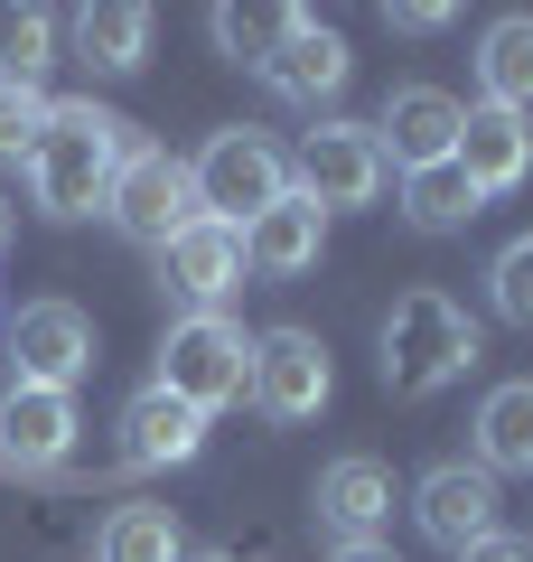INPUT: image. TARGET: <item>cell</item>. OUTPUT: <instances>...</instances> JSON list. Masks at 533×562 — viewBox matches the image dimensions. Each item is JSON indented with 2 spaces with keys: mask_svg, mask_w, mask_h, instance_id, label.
<instances>
[{
  "mask_svg": "<svg viewBox=\"0 0 533 562\" xmlns=\"http://www.w3.org/2000/svg\"><path fill=\"white\" fill-rule=\"evenodd\" d=\"M402 216H412L421 235H458V225L477 216V188L458 179L450 160H440V169H402Z\"/></svg>",
  "mask_w": 533,
  "mask_h": 562,
  "instance_id": "obj_22",
  "label": "cell"
},
{
  "mask_svg": "<svg viewBox=\"0 0 533 562\" xmlns=\"http://www.w3.org/2000/svg\"><path fill=\"white\" fill-rule=\"evenodd\" d=\"M477 469L487 479H533V375L496 384L477 403Z\"/></svg>",
  "mask_w": 533,
  "mask_h": 562,
  "instance_id": "obj_18",
  "label": "cell"
},
{
  "mask_svg": "<svg viewBox=\"0 0 533 562\" xmlns=\"http://www.w3.org/2000/svg\"><path fill=\"white\" fill-rule=\"evenodd\" d=\"M47 66H57V20L47 10H0V85L47 94Z\"/></svg>",
  "mask_w": 533,
  "mask_h": 562,
  "instance_id": "obj_23",
  "label": "cell"
},
{
  "mask_svg": "<svg viewBox=\"0 0 533 562\" xmlns=\"http://www.w3.org/2000/svg\"><path fill=\"white\" fill-rule=\"evenodd\" d=\"M477 103H496V113H533V10L487 20V38H477Z\"/></svg>",
  "mask_w": 533,
  "mask_h": 562,
  "instance_id": "obj_19",
  "label": "cell"
},
{
  "mask_svg": "<svg viewBox=\"0 0 533 562\" xmlns=\"http://www.w3.org/2000/svg\"><path fill=\"white\" fill-rule=\"evenodd\" d=\"M188 188H197V216L253 225L272 198H291V160H281V140L235 122V132H206V150L188 160Z\"/></svg>",
  "mask_w": 533,
  "mask_h": 562,
  "instance_id": "obj_4",
  "label": "cell"
},
{
  "mask_svg": "<svg viewBox=\"0 0 533 562\" xmlns=\"http://www.w3.org/2000/svg\"><path fill=\"white\" fill-rule=\"evenodd\" d=\"M243 272H253V262H243V225L197 216L188 235H169V244H159V281H169V291H178L188 310H225V301L243 291Z\"/></svg>",
  "mask_w": 533,
  "mask_h": 562,
  "instance_id": "obj_9",
  "label": "cell"
},
{
  "mask_svg": "<svg viewBox=\"0 0 533 562\" xmlns=\"http://www.w3.org/2000/svg\"><path fill=\"white\" fill-rule=\"evenodd\" d=\"M384 150L365 122H318V132H299V160H291V188L318 206V216H337V206H375L384 198Z\"/></svg>",
  "mask_w": 533,
  "mask_h": 562,
  "instance_id": "obj_5",
  "label": "cell"
},
{
  "mask_svg": "<svg viewBox=\"0 0 533 562\" xmlns=\"http://www.w3.org/2000/svg\"><path fill=\"white\" fill-rule=\"evenodd\" d=\"M178 553H188V535L169 506H113L94 535V562H178Z\"/></svg>",
  "mask_w": 533,
  "mask_h": 562,
  "instance_id": "obj_21",
  "label": "cell"
},
{
  "mask_svg": "<svg viewBox=\"0 0 533 562\" xmlns=\"http://www.w3.org/2000/svg\"><path fill=\"white\" fill-rule=\"evenodd\" d=\"M450 20H458L450 0H394V10H384V29H394V38H440Z\"/></svg>",
  "mask_w": 533,
  "mask_h": 562,
  "instance_id": "obj_27",
  "label": "cell"
},
{
  "mask_svg": "<svg viewBox=\"0 0 533 562\" xmlns=\"http://www.w3.org/2000/svg\"><path fill=\"white\" fill-rule=\"evenodd\" d=\"M309 506H318V525H328L337 543H384V525H394V469L365 460V450H347V460L318 469Z\"/></svg>",
  "mask_w": 533,
  "mask_h": 562,
  "instance_id": "obj_14",
  "label": "cell"
},
{
  "mask_svg": "<svg viewBox=\"0 0 533 562\" xmlns=\"http://www.w3.org/2000/svg\"><path fill=\"white\" fill-rule=\"evenodd\" d=\"M458 113H468V103L440 94V85H394L365 132H375L384 169H440V160H450V140H458Z\"/></svg>",
  "mask_w": 533,
  "mask_h": 562,
  "instance_id": "obj_11",
  "label": "cell"
},
{
  "mask_svg": "<svg viewBox=\"0 0 533 562\" xmlns=\"http://www.w3.org/2000/svg\"><path fill=\"white\" fill-rule=\"evenodd\" d=\"M347 76H355L347 38H337L328 20H309V10L291 20V38H281V57L262 66V85H272L281 103H299V113H318V103H337V94H347Z\"/></svg>",
  "mask_w": 533,
  "mask_h": 562,
  "instance_id": "obj_15",
  "label": "cell"
},
{
  "mask_svg": "<svg viewBox=\"0 0 533 562\" xmlns=\"http://www.w3.org/2000/svg\"><path fill=\"white\" fill-rule=\"evenodd\" d=\"M496 506L506 497H496V479L477 460H440L431 479L412 487V525L440 543V553H468L477 535H496Z\"/></svg>",
  "mask_w": 533,
  "mask_h": 562,
  "instance_id": "obj_12",
  "label": "cell"
},
{
  "mask_svg": "<svg viewBox=\"0 0 533 562\" xmlns=\"http://www.w3.org/2000/svg\"><path fill=\"white\" fill-rule=\"evenodd\" d=\"M318 254H328V216H318L309 198H272L253 225H243V262H253L262 281H299V272H318Z\"/></svg>",
  "mask_w": 533,
  "mask_h": 562,
  "instance_id": "obj_17",
  "label": "cell"
},
{
  "mask_svg": "<svg viewBox=\"0 0 533 562\" xmlns=\"http://www.w3.org/2000/svg\"><path fill=\"white\" fill-rule=\"evenodd\" d=\"M477 357H487V347H477V319L450 291H402V301L384 310V394L421 403V394H440V384H458Z\"/></svg>",
  "mask_w": 533,
  "mask_h": 562,
  "instance_id": "obj_2",
  "label": "cell"
},
{
  "mask_svg": "<svg viewBox=\"0 0 533 562\" xmlns=\"http://www.w3.org/2000/svg\"><path fill=\"white\" fill-rule=\"evenodd\" d=\"M450 562H533V543H524V535H506V525H496V535H477L468 553H450Z\"/></svg>",
  "mask_w": 533,
  "mask_h": 562,
  "instance_id": "obj_28",
  "label": "cell"
},
{
  "mask_svg": "<svg viewBox=\"0 0 533 562\" xmlns=\"http://www.w3.org/2000/svg\"><path fill=\"white\" fill-rule=\"evenodd\" d=\"M337 394V366L309 328H262L253 338V403L262 422H318Z\"/></svg>",
  "mask_w": 533,
  "mask_h": 562,
  "instance_id": "obj_8",
  "label": "cell"
},
{
  "mask_svg": "<svg viewBox=\"0 0 533 562\" xmlns=\"http://www.w3.org/2000/svg\"><path fill=\"white\" fill-rule=\"evenodd\" d=\"M450 169L477 188V206L506 198V188H524L533 179V122L496 113V103H468V113H458V140H450Z\"/></svg>",
  "mask_w": 533,
  "mask_h": 562,
  "instance_id": "obj_10",
  "label": "cell"
},
{
  "mask_svg": "<svg viewBox=\"0 0 533 562\" xmlns=\"http://www.w3.org/2000/svg\"><path fill=\"white\" fill-rule=\"evenodd\" d=\"M178 562H235V553H178Z\"/></svg>",
  "mask_w": 533,
  "mask_h": 562,
  "instance_id": "obj_30",
  "label": "cell"
},
{
  "mask_svg": "<svg viewBox=\"0 0 533 562\" xmlns=\"http://www.w3.org/2000/svg\"><path fill=\"white\" fill-rule=\"evenodd\" d=\"M0 244H10V206H0Z\"/></svg>",
  "mask_w": 533,
  "mask_h": 562,
  "instance_id": "obj_31",
  "label": "cell"
},
{
  "mask_svg": "<svg viewBox=\"0 0 533 562\" xmlns=\"http://www.w3.org/2000/svg\"><path fill=\"white\" fill-rule=\"evenodd\" d=\"M140 140L132 122L113 113V103H47V132L38 150H29V198H38V216H94L103 198H113L122 160H132Z\"/></svg>",
  "mask_w": 533,
  "mask_h": 562,
  "instance_id": "obj_1",
  "label": "cell"
},
{
  "mask_svg": "<svg viewBox=\"0 0 533 562\" xmlns=\"http://www.w3.org/2000/svg\"><path fill=\"white\" fill-rule=\"evenodd\" d=\"M103 216L122 225L132 244H169V235H188L197 225V188H188V160H169V150H132L122 160V179H113V198H103Z\"/></svg>",
  "mask_w": 533,
  "mask_h": 562,
  "instance_id": "obj_7",
  "label": "cell"
},
{
  "mask_svg": "<svg viewBox=\"0 0 533 562\" xmlns=\"http://www.w3.org/2000/svg\"><path fill=\"white\" fill-rule=\"evenodd\" d=\"M328 562H402V553H394V543H337Z\"/></svg>",
  "mask_w": 533,
  "mask_h": 562,
  "instance_id": "obj_29",
  "label": "cell"
},
{
  "mask_svg": "<svg viewBox=\"0 0 533 562\" xmlns=\"http://www.w3.org/2000/svg\"><path fill=\"white\" fill-rule=\"evenodd\" d=\"M206 450V413H188L178 394H159V384H140L132 403H122V469H188Z\"/></svg>",
  "mask_w": 533,
  "mask_h": 562,
  "instance_id": "obj_16",
  "label": "cell"
},
{
  "mask_svg": "<svg viewBox=\"0 0 533 562\" xmlns=\"http://www.w3.org/2000/svg\"><path fill=\"white\" fill-rule=\"evenodd\" d=\"M76 394H47V384H10L0 394V460L20 469V479H47V469H66V450H76Z\"/></svg>",
  "mask_w": 533,
  "mask_h": 562,
  "instance_id": "obj_13",
  "label": "cell"
},
{
  "mask_svg": "<svg viewBox=\"0 0 533 562\" xmlns=\"http://www.w3.org/2000/svg\"><path fill=\"white\" fill-rule=\"evenodd\" d=\"M487 301H496V319H506V328H533V235L496 254V272H487Z\"/></svg>",
  "mask_w": 533,
  "mask_h": 562,
  "instance_id": "obj_26",
  "label": "cell"
},
{
  "mask_svg": "<svg viewBox=\"0 0 533 562\" xmlns=\"http://www.w3.org/2000/svg\"><path fill=\"white\" fill-rule=\"evenodd\" d=\"M159 394H178L188 413L216 422L225 403L253 394V338H243L225 310H188V319H169V338H159Z\"/></svg>",
  "mask_w": 533,
  "mask_h": 562,
  "instance_id": "obj_3",
  "label": "cell"
},
{
  "mask_svg": "<svg viewBox=\"0 0 533 562\" xmlns=\"http://www.w3.org/2000/svg\"><path fill=\"white\" fill-rule=\"evenodd\" d=\"M66 38H76L84 66L132 76V66L150 57V10H140V0H94V10H76V20H66Z\"/></svg>",
  "mask_w": 533,
  "mask_h": 562,
  "instance_id": "obj_20",
  "label": "cell"
},
{
  "mask_svg": "<svg viewBox=\"0 0 533 562\" xmlns=\"http://www.w3.org/2000/svg\"><path fill=\"white\" fill-rule=\"evenodd\" d=\"M10 347V384H47V394H76L94 375V319L76 301H29L20 319L0 328Z\"/></svg>",
  "mask_w": 533,
  "mask_h": 562,
  "instance_id": "obj_6",
  "label": "cell"
},
{
  "mask_svg": "<svg viewBox=\"0 0 533 562\" xmlns=\"http://www.w3.org/2000/svg\"><path fill=\"white\" fill-rule=\"evenodd\" d=\"M47 103L57 94H38V85H0V169H29V150L47 132Z\"/></svg>",
  "mask_w": 533,
  "mask_h": 562,
  "instance_id": "obj_25",
  "label": "cell"
},
{
  "mask_svg": "<svg viewBox=\"0 0 533 562\" xmlns=\"http://www.w3.org/2000/svg\"><path fill=\"white\" fill-rule=\"evenodd\" d=\"M291 20H299V10H243V0H225V10H216V47L262 76V66L281 57V38H291Z\"/></svg>",
  "mask_w": 533,
  "mask_h": 562,
  "instance_id": "obj_24",
  "label": "cell"
}]
</instances>
